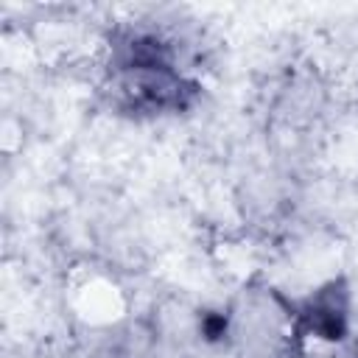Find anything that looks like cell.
<instances>
[{
	"label": "cell",
	"instance_id": "cell-1",
	"mask_svg": "<svg viewBox=\"0 0 358 358\" xmlns=\"http://www.w3.org/2000/svg\"><path fill=\"white\" fill-rule=\"evenodd\" d=\"M73 310L90 324H109L123 316L126 296L123 291L103 274H90L73 282Z\"/></svg>",
	"mask_w": 358,
	"mask_h": 358
}]
</instances>
